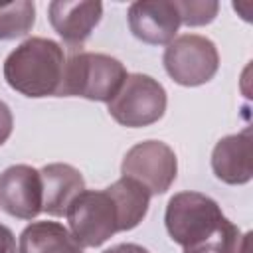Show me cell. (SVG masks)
Instances as JSON below:
<instances>
[{"label":"cell","instance_id":"cell-3","mask_svg":"<svg viewBox=\"0 0 253 253\" xmlns=\"http://www.w3.org/2000/svg\"><path fill=\"white\" fill-rule=\"evenodd\" d=\"M125 65L107 53L79 51L65 59L57 97H83L109 103L126 79Z\"/></svg>","mask_w":253,"mask_h":253},{"label":"cell","instance_id":"cell-8","mask_svg":"<svg viewBox=\"0 0 253 253\" xmlns=\"http://www.w3.org/2000/svg\"><path fill=\"white\" fill-rule=\"evenodd\" d=\"M43 206L42 174L34 166L14 164L0 174V210L18 219H34Z\"/></svg>","mask_w":253,"mask_h":253},{"label":"cell","instance_id":"cell-1","mask_svg":"<svg viewBox=\"0 0 253 253\" xmlns=\"http://www.w3.org/2000/svg\"><path fill=\"white\" fill-rule=\"evenodd\" d=\"M164 223L170 239L184 253H239L243 237L206 194L178 192L166 204Z\"/></svg>","mask_w":253,"mask_h":253},{"label":"cell","instance_id":"cell-4","mask_svg":"<svg viewBox=\"0 0 253 253\" xmlns=\"http://www.w3.org/2000/svg\"><path fill=\"white\" fill-rule=\"evenodd\" d=\"M65 217L71 235L81 247H99L121 231L117 202L107 188L83 190L67 208Z\"/></svg>","mask_w":253,"mask_h":253},{"label":"cell","instance_id":"cell-16","mask_svg":"<svg viewBox=\"0 0 253 253\" xmlns=\"http://www.w3.org/2000/svg\"><path fill=\"white\" fill-rule=\"evenodd\" d=\"M180 22L186 26H206L215 20L219 4L215 0H180L176 2Z\"/></svg>","mask_w":253,"mask_h":253},{"label":"cell","instance_id":"cell-12","mask_svg":"<svg viewBox=\"0 0 253 253\" xmlns=\"http://www.w3.org/2000/svg\"><path fill=\"white\" fill-rule=\"evenodd\" d=\"M43 186V206L42 211L61 217L67 213L71 202L85 190V180L77 168L63 162L47 164L40 170Z\"/></svg>","mask_w":253,"mask_h":253},{"label":"cell","instance_id":"cell-10","mask_svg":"<svg viewBox=\"0 0 253 253\" xmlns=\"http://www.w3.org/2000/svg\"><path fill=\"white\" fill-rule=\"evenodd\" d=\"M103 16V4L97 0H53L47 6V18L57 36L71 47H81Z\"/></svg>","mask_w":253,"mask_h":253},{"label":"cell","instance_id":"cell-9","mask_svg":"<svg viewBox=\"0 0 253 253\" xmlns=\"http://www.w3.org/2000/svg\"><path fill=\"white\" fill-rule=\"evenodd\" d=\"M128 28L132 36L150 45H168L180 28L176 2L168 0H138L128 6Z\"/></svg>","mask_w":253,"mask_h":253},{"label":"cell","instance_id":"cell-6","mask_svg":"<svg viewBox=\"0 0 253 253\" xmlns=\"http://www.w3.org/2000/svg\"><path fill=\"white\" fill-rule=\"evenodd\" d=\"M164 69L170 79L184 87H198L213 79L219 69V53L215 43L198 34L174 38L162 55Z\"/></svg>","mask_w":253,"mask_h":253},{"label":"cell","instance_id":"cell-7","mask_svg":"<svg viewBox=\"0 0 253 253\" xmlns=\"http://www.w3.org/2000/svg\"><path fill=\"white\" fill-rule=\"evenodd\" d=\"M121 174L140 182L150 196L170 190L178 174V158L162 140H142L130 146L123 158Z\"/></svg>","mask_w":253,"mask_h":253},{"label":"cell","instance_id":"cell-18","mask_svg":"<svg viewBox=\"0 0 253 253\" xmlns=\"http://www.w3.org/2000/svg\"><path fill=\"white\" fill-rule=\"evenodd\" d=\"M0 253H16V237L4 223H0Z\"/></svg>","mask_w":253,"mask_h":253},{"label":"cell","instance_id":"cell-15","mask_svg":"<svg viewBox=\"0 0 253 253\" xmlns=\"http://www.w3.org/2000/svg\"><path fill=\"white\" fill-rule=\"evenodd\" d=\"M36 22V6L30 0L0 4V40L26 36Z\"/></svg>","mask_w":253,"mask_h":253},{"label":"cell","instance_id":"cell-17","mask_svg":"<svg viewBox=\"0 0 253 253\" xmlns=\"http://www.w3.org/2000/svg\"><path fill=\"white\" fill-rule=\"evenodd\" d=\"M12 126H14L12 111H10V107H8L4 101H0V146L10 138Z\"/></svg>","mask_w":253,"mask_h":253},{"label":"cell","instance_id":"cell-2","mask_svg":"<svg viewBox=\"0 0 253 253\" xmlns=\"http://www.w3.org/2000/svg\"><path fill=\"white\" fill-rule=\"evenodd\" d=\"M65 67L63 47L49 38H28L4 59L6 83L32 99L57 97Z\"/></svg>","mask_w":253,"mask_h":253},{"label":"cell","instance_id":"cell-19","mask_svg":"<svg viewBox=\"0 0 253 253\" xmlns=\"http://www.w3.org/2000/svg\"><path fill=\"white\" fill-rule=\"evenodd\" d=\"M103 253H150V251L142 245H136V243H119V245L105 249Z\"/></svg>","mask_w":253,"mask_h":253},{"label":"cell","instance_id":"cell-13","mask_svg":"<svg viewBox=\"0 0 253 253\" xmlns=\"http://www.w3.org/2000/svg\"><path fill=\"white\" fill-rule=\"evenodd\" d=\"M18 253H83V247L61 223L34 221L20 233Z\"/></svg>","mask_w":253,"mask_h":253},{"label":"cell","instance_id":"cell-11","mask_svg":"<svg viewBox=\"0 0 253 253\" xmlns=\"http://www.w3.org/2000/svg\"><path fill=\"white\" fill-rule=\"evenodd\" d=\"M211 170L217 180L241 186L253 176V148H251V128L237 134H229L217 140L211 152Z\"/></svg>","mask_w":253,"mask_h":253},{"label":"cell","instance_id":"cell-5","mask_svg":"<svg viewBox=\"0 0 253 253\" xmlns=\"http://www.w3.org/2000/svg\"><path fill=\"white\" fill-rule=\"evenodd\" d=\"M166 111L162 83L144 73L126 75L119 93L109 101V115L123 126L140 128L158 123Z\"/></svg>","mask_w":253,"mask_h":253},{"label":"cell","instance_id":"cell-14","mask_svg":"<svg viewBox=\"0 0 253 253\" xmlns=\"http://www.w3.org/2000/svg\"><path fill=\"white\" fill-rule=\"evenodd\" d=\"M107 192L117 202L119 219H121V231L134 229L146 215L148 204H150V192L136 180L121 176L117 182H113Z\"/></svg>","mask_w":253,"mask_h":253}]
</instances>
